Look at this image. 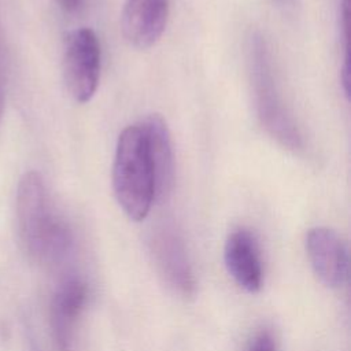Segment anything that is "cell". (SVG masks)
I'll return each instance as SVG.
<instances>
[{"mask_svg": "<svg viewBox=\"0 0 351 351\" xmlns=\"http://www.w3.org/2000/svg\"><path fill=\"white\" fill-rule=\"evenodd\" d=\"M63 78L75 101L86 103L93 97L100 78V44L92 29L80 27L66 36Z\"/></svg>", "mask_w": 351, "mask_h": 351, "instance_id": "obj_4", "label": "cell"}, {"mask_svg": "<svg viewBox=\"0 0 351 351\" xmlns=\"http://www.w3.org/2000/svg\"><path fill=\"white\" fill-rule=\"evenodd\" d=\"M5 106V82H4V69H3V56H1V45H0V122L4 114Z\"/></svg>", "mask_w": 351, "mask_h": 351, "instance_id": "obj_12", "label": "cell"}, {"mask_svg": "<svg viewBox=\"0 0 351 351\" xmlns=\"http://www.w3.org/2000/svg\"><path fill=\"white\" fill-rule=\"evenodd\" d=\"M86 284L78 277H67L56 287L49 306L52 337L59 351H71L75 322L86 303Z\"/></svg>", "mask_w": 351, "mask_h": 351, "instance_id": "obj_6", "label": "cell"}, {"mask_svg": "<svg viewBox=\"0 0 351 351\" xmlns=\"http://www.w3.org/2000/svg\"><path fill=\"white\" fill-rule=\"evenodd\" d=\"M167 15V0H126L121 15L122 33L133 47L149 48L165 32Z\"/></svg>", "mask_w": 351, "mask_h": 351, "instance_id": "obj_7", "label": "cell"}, {"mask_svg": "<svg viewBox=\"0 0 351 351\" xmlns=\"http://www.w3.org/2000/svg\"><path fill=\"white\" fill-rule=\"evenodd\" d=\"M112 188L117 202L130 219L141 221L148 215L155 202V180L141 123L125 128L118 137Z\"/></svg>", "mask_w": 351, "mask_h": 351, "instance_id": "obj_2", "label": "cell"}, {"mask_svg": "<svg viewBox=\"0 0 351 351\" xmlns=\"http://www.w3.org/2000/svg\"><path fill=\"white\" fill-rule=\"evenodd\" d=\"M85 0H58L60 8L67 14H74L81 10Z\"/></svg>", "mask_w": 351, "mask_h": 351, "instance_id": "obj_13", "label": "cell"}, {"mask_svg": "<svg viewBox=\"0 0 351 351\" xmlns=\"http://www.w3.org/2000/svg\"><path fill=\"white\" fill-rule=\"evenodd\" d=\"M306 250L319 281L329 288L341 287L348 277V251L341 237L329 228H313L306 236Z\"/></svg>", "mask_w": 351, "mask_h": 351, "instance_id": "obj_5", "label": "cell"}, {"mask_svg": "<svg viewBox=\"0 0 351 351\" xmlns=\"http://www.w3.org/2000/svg\"><path fill=\"white\" fill-rule=\"evenodd\" d=\"M145 133L149 160L155 180V200L163 199L171 189L174 159L170 132L166 121L159 114H151L141 122Z\"/></svg>", "mask_w": 351, "mask_h": 351, "instance_id": "obj_9", "label": "cell"}, {"mask_svg": "<svg viewBox=\"0 0 351 351\" xmlns=\"http://www.w3.org/2000/svg\"><path fill=\"white\" fill-rule=\"evenodd\" d=\"M154 255L166 280L182 295L192 293L195 278L186 250L178 236L169 230L156 234L154 240Z\"/></svg>", "mask_w": 351, "mask_h": 351, "instance_id": "obj_10", "label": "cell"}, {"mask_svg": "<svg viewBox=\"0 0 351 351\" xmlns=\"http://www.w3.org/2000/svg\"><path fill=\"white\" fill-rule=\"evenodd\" d=\"M16 232L23 252L36 263L59 265L73 248V233L56 211L40 173L26 171L16 188Z\"/></svg>", "mask_w": 351, "mask_h": 351, "instance_id": "obj_1", "label": "cell"}, {"mask_svg": "<svg viewBox=\"0 0 351 351\" xmlns=\"http://www.w3.org/2000/svg\"><path fill=\"white\" fill-rule=\"evenodd\" d=\"M247 351H277L276 339L270 330L262 329L252 337Z\"/></svg>", "mask_w": 351, "mask_h": 351, "instance_id": "obj_11", "label": "cell"}, {"mask_svg": "<svg viewBox=\"0 0 351 351\" xmlns=\"http://www.w3.org/2000/svg\"><path fill=\"white\" fill-rule=\"evenodd\" d=\"M247 63L261 125L281 145L293 151L300 149L303 145L302 133L281 97L270 52L261 34L255 33L248 40Z\"/></svg>", "mask_w": 351, "mask_h": 351, "instance_id": "obj_3", "label": "cell"}, {"mask_svg": "<svg viewBox=\"0 0 351 351\" xmlns=\"http://www.w3.org/2000/svg\"><path fill=\"white\" fill-rule=\"evenodd\" d=\"M223 259L229 274L239 287L251 293L262 288L263 269L259 244L250 230L237 229L229 234L223 248Z\"/></svg>", "mask_w": 351, "mask_h": 351, "instance_id": "obj_8", "label": "cell"}]
</instances>
